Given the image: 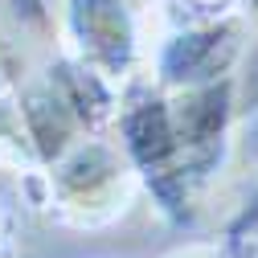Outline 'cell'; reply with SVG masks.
I'll return each instance as SVG.
<instances>
[{
  "label": "cell",
  "instance_id": "cell-1",
  "mask_svg": "<svg viewBox=\"0 0 258 258\" xmlns=\"http://www.w3.org/2000/svg\"><path fill=\"white\" fill-rule=\"evenodd\" d=\"M115 127H119V144H123L127 160H132L140 184L152 192L156 209L172 225L192 221L197 184L188 176L176 127L168 115V90L156 82H144V78H132L119 94Z\"/></svg>",
  "mask_w": 258,
  "mask_h": 258
},
{
  "label": "cell",
  "instance_id": "cell-2",
  "mask_svg": "<svg viewBox=\"0 0 258 258\" xmlns=\"http://www.w3.org/2000/svg\"><path fill=\"white\" fill-rule=\"evenodd\" d=\"M136 168L127 160L123 144L103 140V132L82 136L57 160L45 164L49 205L70 225H107L127 213L136 197Z\"/></svg>",
  "mask_w": 258,
  "mask_h": 258
},
{
  "label": "cell",
  "instance_id": "cell-3",
  "mask_svg": "<svg viewBox=\"0 0 258 258\" xmlns=\"http://www.w3.org/2000/svg\"><path fill=\"white\" fill-rule=\"evenodd\" d=\"M246 29H250L246 9L188 17L180 29H172L156 45L152 82L164 90H180V86H205V82L234 78L242 49H246Z\"/></svg>",
  "mask_w": 258,
  "mask_h": 258
},
{
  "label": "cell",
  "instance_id": "cell-4",
  "mask_svg": "<svg viewBox=\"0 0 258 258\" xmlns=\"http://www.w3.org/2000/svg\"><path fill=\"white\" fill-rule=\"evenodd\" d=\"M61 29L70 41V57L111 86H127L140 70V21L127 0H66Z\"/></svg>",
  "mask_w": 258,
  "mask_h": 258
},
{
  "label": "cell",
  "instance_id": "cell-5",
  "mask_svg": "<svg viewBox=\"0 0 258 258\" xmlns=\"http://www.w3.org/2000/svg\"><path fill=\"white\" fill-rule=\"evenodd\" d=\"M168 115L176 127V140L184 152L188 176L197 192L221 172L230 156V127H234V78L205 82V86H180L168 90Z\"/></svg>",
  "mask_w": 258,
  "mask_h": 258
},
{
  "label": "cell",
  "instance_id": "cell-6",
  "mask_svg": "<svg viewBox=\"0 0 258 258\" xmlns=\"http://www.w3.org/2000/svg\"><path fill=\"white\" fill-rule=\"evenodd\" d=\"M225 238H234V242H258V184L246 192V201L238 205V213L225 221Z\"/></svg>",
  "mask_w": 258,
  "mask_h": 258
},
{
  "label": "cell",
  "instance_id": "cell-7",
  "mask_svg": "<svg viewBox=\"0 0 258 258\" xmlns=\"http://www.w3.org/2000/svg\"><path fill=\"white\" fill-rule=\"evenodd\" d=\"M250 246L254 242H234L221 234V242H213V246H192V250H180L172 258H250Z\"/></svg>",
  "mask_w": 258,
  "mask_h": 258
},
{
  "label": "cell",
  "instance_id": "cell-8",
  "mask_svg": "<svg viewBox=\"0 0 258 258\" xmlns=\"http://www.w3.org/2000/svg\"><path fill=\"white\" fill-rule=\"evenodd\" d=\"M180 5H184L192 17H213V13H230V9H238L242 0H180Z\"/></svg>",
  "mask_w": 258,
  "mask_h": 258
},
{
  "label": "cell",
  "instance_id": "cell-9",
  "mask_svg": "<svg viewBox=\"0 0 258 258\" xmlns=\"http://www.w3.org/2000/svg\"><path fill=\"white\" fill-rule=\"evenodd\" d=\"M242 9H246L250 21H258V0H242Z\"/></svg>",
  "mask_w": 258,
  "mask_h": 258
},
{
  "label": "cell",
  "instance_id": "cell-10",
  "mask_svg": "<svg viewBox=\"0 0 258 258\" xmlns=\"http://www.w3.org/2000/svg\"><path fill=\"white\" fill-rule=\"evenodd\" d=\"M0 258H5V217H0Z\"/></svg>",
  "mask_w": 258,
  "mask_h": 258
}]
</instances>
